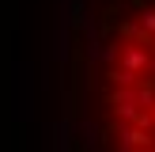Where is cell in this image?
Masks as SVG:
<instances>
[{"instance_id":"cell-3","label":"cell","mask_w":155,"mask_h":152,"mask_svg":"<svg viewBox=\"0 0 155 152\" xmlns=\"http://www.w3.org/2000/svg\"><path fill=\"white\" fill-rule=\"evenodd\" d=\"M151 114H155V103H151Z\"/></svg>"},{"instance_id":"cell-1","label":"cell","mask_w":155,"mask_h":152,"mask_svg":"<svg viewBox=\"0 0 155 152\" xmlns=\"http://www.w3.org/2000/svg\"><path fill=\"white\" fill-rule=\"evenodd\" d=\"M140 23H144V30H151V34H155V8L140 12Z\"/></svg>"},{"instance_id":"cell-2","label":"cell","mask_w":155,"mask_h":152,"mask_svg":"<svg viewBox=\"0 0 155 152\" xmlns=\"http://www.w3.org/2000/svg\"><path fill=\"white\" fill-rule=\"evenodd\" d=\"M121 152H136V148H121Z\"/></svg>"}]
</instances>
